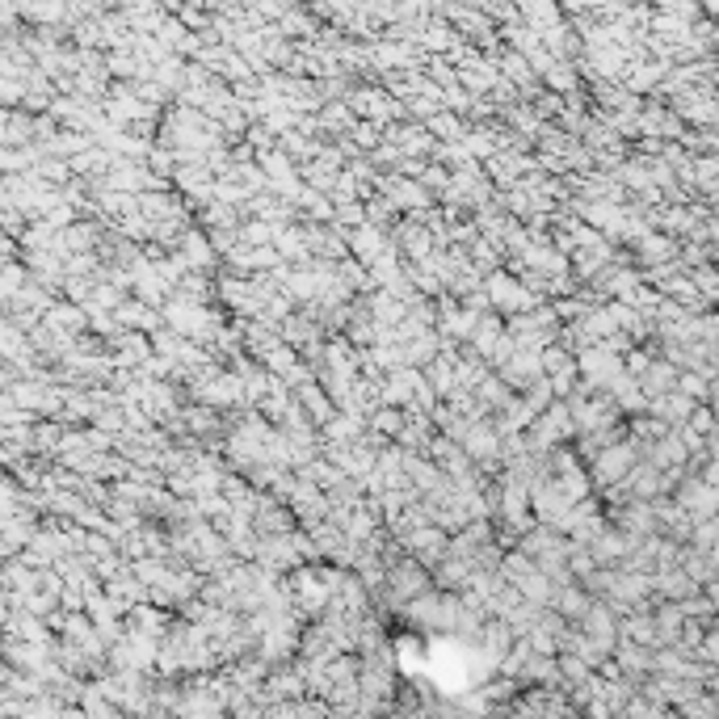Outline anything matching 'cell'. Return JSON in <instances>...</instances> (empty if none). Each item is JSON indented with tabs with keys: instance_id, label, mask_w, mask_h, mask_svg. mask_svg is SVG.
<instances>
[]
</instances>
